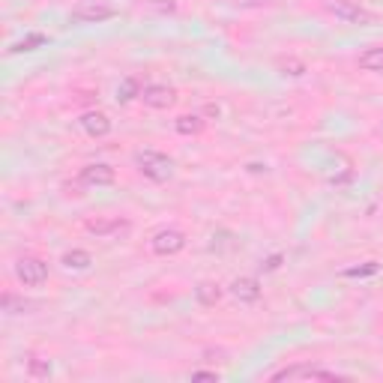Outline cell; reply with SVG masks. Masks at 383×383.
Listing matches in <instances>:
<instances>
[{
  "instance_id": "obj_22",
  "label": "cell",
  "mask_w": 383,
  "mask_h": 383,
  "mask_svg": "<svg viewBox=\"0 0 383 383\" xmlns=\"http://www.w3.org/2000/svg\"><path fill=\"white\" fill-rule=\"evenodd\" d=\"M150 6L156 9V12H177V0H150Z\"/></svg>"
},
{
  "instance_id": "obj_13",
  "label": "cell",
  "mask_w": 383,
  "mask_h": 383,
  "mask_svg": "<svg viewBox=\"0 0 383 383\" xmlns=\"http://www.w3.org/2000/svg\"><path fill=\"white\" fill-rule=\"evenodd\" d=\"M222 285H216V281H200V285L195 288V297L200 306H216L218 299H222Z\"/></svg>"
},
{
  "instance_id": "obj_1",
  "label": "cell",
  "mask_w": 383,
  "mask_h": 383,
  "mask_svg": "<svg viewBox=\"0 0 383 383\" xmlns=\"http://www.w3.org/2000/svg\"><path fill=\"white\" fill-rule=\"evenodd\" d=\"M135 165H138L141 174L147 180H153V183H165V180L174 174V159L165 156V153H159V150L135 153Z\"/></svg>"
},
{
  "instance_id": "obj_24",
  "label": "cell",
  "mask_w": 383,
  "mask_h": 383,
  "mask_svg": "<svg viewBox=\"0 0 383 383\" xmlns=\"http://www.w3.org/2000/svg\"><path fill=\"white\" fill-rule=\"evenodd\" d=\"M192 380H218V371H192Z\"/></svg>"
},
{
  "instance_id": "obj_5",
  "label": "cell",
  "mask_w": 383,
  "mask_h": 383,
  "mask_svg": "<svg viewBox=\"0 0 383 383\" xmlns=\"http://www.w3.org/2000/svg\"><path fill=\"white\" fill-rule=\"evenodd\" d=\"M326 9L344 24H371L375 21V15H371L368 9H362L357 0H326Z\"/></svg>"
},
{
  "instance_id": "obj_11",
  "label": "cell",
  "mask_w": 383,
  "mask_h": 383,
  "mask_svg": "<svg viewBox=\"0 0 383 383\" xmlns=\"http://www.w3.org/2000/svg\"><path fill=\"white\" fill-rule=\"evenodd\" d=\"M87 231L96 236H126L132 225L126 218H105V222H87Z\"/></svg>"
},
{
  "instance_id": "obj_3",
  "label": "cell",
  "mask_w": 383,
  "mask_h": 383,
  "mask_svg": "<svg viewBox=\"0 0 383 383\" xmlns=\"http://www.w3.org/2000/svg\"><path fill=\"white\" fill-rule=\"evenodd\" d=\"M270 380L281 383V380H342V377L335 375V371H330V368L312 366V362H299V366H288V368L276 371Z\"/></svg>"
},
{
  "instance_id": "obj_17",
  "label": "cell",
  "mask_w": 383,
  "mask_h": 383,
  "mask_svg": "<svg viewBox=\"0 0 383 383\" xmlns=\"http://www.w3.org/2000/svg\"><path fill=\"white\" fill-rule=\"evenodd\" d=\"M141 81L138 78H126L120 87H117V102H132L135 96H141Z\"/></svg>"
},
{
  "instance_id": "obj_2",
  "label": "cell",
  "mask_w": 383,
  "mask_h": 383,
  "mask_svg": "<svg viewBox=\"0 0 383 383\" xmlns=\"http://www.w3.org/2000/svg\"><path fill=\"white\" fill-rule=\"evenodd\" d=\"M117 9L111 3H105V0H81L78 6H72L69 18L75 24H99V21H108V18H114Z\"/></svg>"
},
{
  "instance_id": "obj_25",
  "label": "cell",
  "mask_w": 383,
  "mask_h": 383,
  "mask_svg": "<svg viewBox=\"0 0 383 383\" xmlns=\"http://www.w3.org/2000/svg\"><path fill=\"white\" fill-rule=\"evenodd\" d=\"M261 267H263V270H267V272H272V270H279V267H281V254H272V258H270L267 263H261Z\"/></svg>"
},
{
  "instance_id": "obj_7",
  "label": "cell",
  "mask_w": 383,
  "mask_h": 383,
  "mask_svg": "<svg viewBox=\"0 0 383 383\" xmlns=\"http://www.w3.org/2000/svg\"><path fill=\"white\" fill-rule=\"evenodd\" d=\"M141 102L147 108H156V111H162V108H171L177 102V90L171 84H147L141 90Z\"/></svg>"
},
{
  "instance_id": "obj_6",
  "label": "cell",
  "mask_w": 383,
  "mask_h": 383,
  "mask_svg": "<svg viewBox=\"0 0 383 383\" xmlns=\"http://www.w3.org/2000/svg\"><path fill=\"white\" fill-rule=\"evenodd\" d=\"M150 249L156 254H162V258H168V254H180L186 249V234L177 231V227H162L159 234H153Z\"/></svg>"
},
{
  "instance_id": "obj_12",
  "label": "cell",
  "mask_w": 383,
  "mask_h": 383,
  "mask_svg": "<svg viewBox=\"0 0 383 383\" xmlns=\"http://www.w3.org/2000/svg\"><path fill=\"white\" fill-rule=\"evenodd\" d=\"M0 308H3L6 315H30L36 303L33 299H24V297H15V294H3L0 297Z\"/></svg>"
},
{
  "instance_id": "obj_9",
  "label": "cell",
  "mask_w": 383,
  "mask_h": 383,
  "mask_svg": "<svg viewBox=\"0 0 383 383\" xmlns=\"http://www.w3.org/2000/svg\"><path fill=\"white\" fill-rule=\"evenodd\" d=\"M81 129H84L90 138H105L108 132H111V120H108V114L102 111H87V114H81Z\"/></svg>"
},
{
  "instance_id": "obj_15",
  "label": "cell",
  "mask_w": 383,
  "mask_h": 383,
  "mask_svg": "<svg viewBox=\"0 0 383 383\" xmlns=\"http://www.w3.org/2000/svg\"><path fill=\"white\" fill-rule=\"evenodd\" d=\"M177 132L180 135H200V132H204V120H200V117L198 114H183V117H177Z\"/></svg>"
},
{
  "instance_id": "obj_16",
  "label": "cell",
  "mask_w": 383,
  "mask_h": 383,
  "mask_svg": "<svg viewBox=\"0 0 383 383\" xmlns=\"http://www.w3.org/2000/svg\"><path fill=\"white\" fill-rule=\"evenodd\" d=\"M359 69L366 72H383V48H368L359 54Z\"/></svg>"
},
{
  "instance_id": "obj_8",
  "label": "cell",
  "mask_w": 383,
  "mask_h": 383,
  "mask_svg": "<svg viewBox=\"0 0 383 383\" xmlns=\"http://www.w3.org/2000/svg\"><path fill=\"white\" fill-rule=\"evenodd\" d=\"M117 180V171L105 162H93V165L81 168V183L84 186H111Z\"/></svg>"
},
{
  "instance_id": "obj_21",
  "label": "cell",
  "mask_w": 383,
  "mask_h": 383,
  "mask_svg": "<svg viewBox=\"0 0 383 383\" xmlns=\"http://www.w3.org/2000/svg\"><path fill=\"white\" fill-rule=\"evenodd\" d=\"M227 3L240 9H270V6H279L281 0H227Z\"/></svg>"
},
{
  "instance_id": "obj_14",
  "label": "cell",
  "mask_w": 383,
  "mask_h": 383,
  "mask_svg": "<svg viewBox=\"0 0 383 383\" xmlns=\"http://www.w3.org/2000/svg\"><path fill=\"white\" fill-rule=\"evenodd\" d=\"M60 263L66 270H87L90 263H93V258H90V252H84V249H72V252L63 254Z\"/></svg>"
},
{
  "instance_id": "obj_10",
  "label": "cell",
  "mask_w": 383,
  "mask_h": 383,
  "mask_svg": "<svg viewBox=\"0 0 383 383\" xmlns=\"http://www.w3.org/2000/svg\"><path fill=\"white\" fill-rule=\"evenodd\" d=\"M231 294L240 299V303H258L261 285H258V279H252V276H240V279L231 281Z\"/></svg>"
},
{
  "instance_id": "obj_4",
  "label": "cell",
  "mask_w": 383,
  "mask_h": 383,
  "mask_svg": "<svg viewBox=\"0 0 383 383\" xmlns=\"http://www.w3.org/2000/svg\"><path fill=\"white\" fill-rule=\"evenodd\" d=\"M15 279L27 288L42 285V281L48 279V263L42 258H36V254H24V258L15 261Z\"/></svg>"
},
{
  "instance_id": "obj_23",
  "label": "cell",
  "mask_w": 383,
  "mask_h": 383,
  "mask_svg": "<svg viewBox=\"0 0 383 383\" xmlns=\"http://www.w3.org/2000/svg\"><path fill=\"white\" fill-rule=\"evenodd\" d=\"M281 69H285L288 75H303V63H297V60H285Z\"/></svg>"
},
{
  "instance_id": "obj_19",
  "label": "cell",
  "mask_w": 383,
  "mask_h": 383,
  "mask_svg": "<svg viewBox=\"0 0 383 383\" xmlns=\"http://www.w3.org/2000/svg\"><path fill=\"white\" fill-rule=\"evenodd\" d=\"M377 270H380V263L377 261H368V263H362V267H351L344 276H348V279H366V276H375Z\"/></svg>"
},
{
  "instance_id": "obj_20",
  "label": "cell",
  "mask_w": 383,
  "mask_h": 383,
  "mask_svg": "<svg viewBox=\"0 0 383 383\" xmlns=\"http://www.w3.org/2000/svg\"><path fill=\"white\" fill-rule=\"evenodd\" d=\"M36 45H45V36H42V33H30V36H27V39L15 42L9 51H12V54H18V51H33Z\"/></svg>"
},
{
  "instance_id": "obj_18",
  "label": "cell",
  "mask_w": 383,
  "mask_h": 383,
  "mask_svg": "<svg viewBox=\"0 0 383 383\" xmlns=\"http://www.w3.org/2000/svg\"><path fill=\"white\" fill-rule=\"evenodd\" d=\"M27 375L30 377H48L51 375V359H42V357H36V353H30V357H27Z\"/></svg>"
}]
</instances>
